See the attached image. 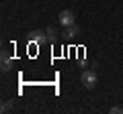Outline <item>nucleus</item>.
<instances>
[{"mask_svg":"<svg viewBox=\"0 0 123 114\" xmlns=\"http://www.w3.org/2000/svg\"><path fill=\"white\" fill-rule=\"evenodd\" d=\"M97 82H98V78H97V73L92 69H84L82 73H80V83H82L86 90H94L97 88Z\"/></svg>","mask_w":123,"mask_h":114,"instance_id":"f257e3e1","label":"nucleus"},{"mask_svg":"<svg viewBox=\"0 0 123 114\" xmlns=\"http://www.w3.org/2000/svg\"><path fill=\"white\" fill-rule=\"evenodd\" d=\"M57 21H60L62 26H72V25H76V14L72 12V10H62L60 16H57Z\"/></svg>","mask_w":123,"mask_h":114,"instance_id":"f03ea898","label":"nucleus"},{"mask_svg":"<svg viewBox=\"0 0 123 114\" xmlns=\"http://www.w3.org/2000/svg\"><path fill=\"white\" fill-rule=\"evenodd\" d=\"M27 41H29V43H37V45L47 43V39H45V31H31L29 35H27Z\"/></svg>","mask_w":123,"mask_h":114,"instance_id":"7ed1b4c3","label":"nucleus"},{"mask_svg":"<svg viewBox=\"0 0 123 114\" xmlns=\"http://www.w3.org/2000/svg\"><path fill=\"white\" fill-rule=\"evenodd\" d=\"M10 67H12V59H10L8 51H6V49H2V67H0V69L6 73V71H10Z\"/></svg>","mask_w":123,"mask_h":114,"instance_id":"20e7f679","label":"nucleus"},{"mask_svg":"<svg viewBox=\"0 0 123 114\" xmlns=\"http://www.w3.org/2000/svg\"><path fill=\"white\" fill-rule=\"evenodd\" d=\"M45 39H47V43H55V41H57L55 26H47V29H45Z\"/></svg>","mask_w":123,"mask_h":114,"instance_id":"39448f33","label":"nucleus"},{"mask_svg":"<svg viewBox=\"0 0 123 114\" xmlns=\"http://www.w3.org/2000/svg\"><path fill=\"white\" fill-rule=\"evenodd\" d=\"M76 35H80V26H78V25L66 26V31H64V37H68V39H74Z\"/></svg>","mask_w":123,"mask_h":114,"instance_id":"423d86ee","label":"nucleus"},{"mask_svg":"<svg viewBox=\"0 0 123 114\" xmlns=\"http://www.w3.org/2000/svg\"><path fill=\"white\" fill-rule=\"evenodd\" d=\"M14 108V102L12 100H6L4 104H2V108H0V112H8V110H12Z\"/></svg>","mask_w":123,"mask_h":114,"instance_id":"0eeeda50","label":"nucleus"},{"mask_svg":"<svg viewBox=\"0 0 123 114\" xmlns=\"http://www.w3.org/2000/svg\"><path fill=\"white\" fill-rule=\"evenodd\" d=\"M109 112L111 114H123V108H121V106H111Z\"/></svg>","mask_w":123,"mask_h":114,"instance_id":"6e6552de","label":"nucleus"}]
</instances>
